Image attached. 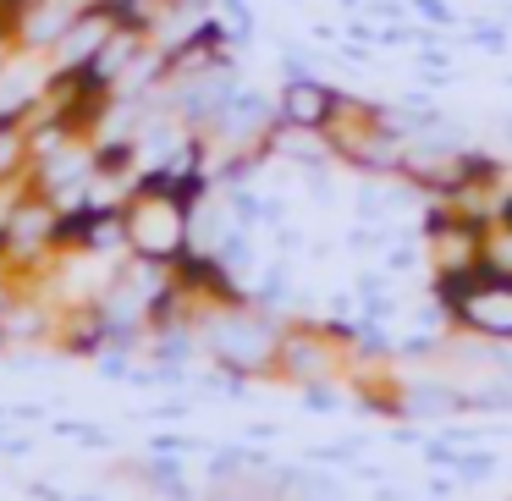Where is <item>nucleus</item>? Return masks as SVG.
Returning <instances> with one entry per match:
<instances>
[{"instance_id": "3", "label": "nucleus", "mask_w": 512, "mask_h": 501, "mask_svg": "<svg viewBox=\"0 0 512 501\" xmlns=\"http://www.w3.org/2000/svg\"><path fill=\"white\" fill-rule=\"evenodd\" d=\"M276 122H281L276 100H265V94H254V89H237L232 100H226V111L215 116L210 133L221 138V144H237V149H265V138Z\"/></svg>"}, {"instance_id": "11", "label": "nucleus", "mask_w": 512, "mask_h": 501, "mask_svg": "<svg viewBox=\"0 0 512 501\" xmlns=\"http://www.w3.org/2000/svg\"><path fill=\"white\" fill-rule=\"evenodd\" d=\"M479 265H485L490 276L512 281V226H501V232L490 237V243H485V254H479Z\"/></svg>"}, {"instance_id": "16", "label": "nucleus", "mask_w": 512, "mask_h": 501, "mask_svg": "<svg viewBox=\"0 0 512 501\" xmlns=\"http://www.w3.org/2000/svg\"><path fill=\"white\" fill-rule=\"evenodd\" d=\"M12 39H17V34H6V28H0V72L12 67V61H6V56H12Z\"/></svg>"}, {"instance_id": "5", "label": "nucleus", "mask_w": 512, "mask_h": 501, "mask_svg": "<svg viewBox=\"0 0 512 501\" xmlns=\"http://www.w3.org/2000/svg\"><path fill=\"white\" fill-rule=\"evenodd\" d=\"M210 336H215V353L237 369H259L270 358V347H276L270 325L254 320V314H221V320L210 325Z\"/></svg>"}, {"instance_id": "4", "label": "nucleus", "mask_w": 512, "mask_h": 501, "mask_svg": "<svg viewBox=\"0 0 512 501\" xmlns=\"http://www.w3.org/2000/svg\"><path fill=\"white\" fill-rule=\"evenodd\" d=\"M116 28H122V23H116V6H111V0H94L89 12H83L78 23L61 34V45H56V72H83L94 56H100V45L116 34Z\"/></svg>"}, {"instance_id": "14", "label": "nucleus", "mask_w": 512, "mask_h": 501, "mask_svg": "<svg viewBox=\"0 0 512 501\" xmlns=\"http://www.w3.org/2000/svg\"><path fill=\"white\" fill-rule=\"evenodd\" d=\"M474 45H485V50H507V28H474Z\"/></svg>"}, {"instance_id": "9", "label": "nucleus", "mask_w": 512, "mask_h": 501, "mask_svg": "<svg viewBox=\"0 0 512 501\" xmlns=\"http://www.w3.org/2000/svg\"><path fill=\"white\" fill-rule=\"evenodd\" d=\"M39 89H50V83H39L34 72H23V67L0 72V127H23L28 105H39Z\"/></svg>"}, {"instance_id": "10", "label": "nucleus", "mask_w": 512, "mask_h": 501, "mask_svg": "<svg viewBox=\"0 0 512 501\" xmlns=\"http://www.w3.org/2000/svg\"><path fill=\"white\" fill-rule=\"evenodd\" d=\"M457 391L452 386H435V380H424V386L408 391V413H457Z\"/></svg>"}, {"instance_id": "15", "label": "nucleus", "mask_w": 512, "mask_h": 501, "mask_svg": "<svg viewBox=\"0 0 512 501\" xmlns=\"http://www.w3.org/2000/svg\"><path fill=\"white\" fill-rule=\"evenodd\" d=\"M6 325H17V331H23V336H34V331H39V325H45V320H39L34 309H23V314L12 309V314H6Z\"/></svg>"}, {"instance_id": "13", "label": "nucleus", "mask_w": 512, "mask_h": 501, "mask_svg": "<svg viewBox=\"0 0 512 501\" xmlns=\"http://www.w3.org/2000/svg\"><path fill=\"white\" fill-rule=\"evenodd\" d=\"M358 215H364V221H380V215H386V199H380L375 188H364L358 193Z\"/></svg>"}, {"instance_id": "1", "label": "nucleus", "mask_w": 512, "mask_h": 501, "mask_svg": "<svg viewBox=\"0 0 512 501\" xmlns=\"http://www.w3.org/2000/svg\"><path fill=\"white\" fill-rule=\"evenodd\" d=\"M188 215H193V210L177 199V193H166V188H138V199L127 204V243H133V254L160 259V265L182 259V254H188V243H193Z\"/></svg>"}, {"instance_id": "6", "label": "nucleus", "mask_w": 512, "mask_h": 501, "mask_svg": "<svg viewBox=\"0 0 512 501\" xmlns=\"http://www.w3.org/2000/svg\"><path fill=\"white\" fill-rule=\"evenodd\" d=\"M89 6L94 0H34L28 17H23V28H17V45L23 50H56L61 34H67Z\"/></svg>"}, {"instance_id": "8", "label": "nucleus", "mask_w": 512, "mask_h": 501, "mask_svg": "<svg viewBox=\"0 0 512 501\" xmlns=\"http://www.w3.org/2000/svg\"><path fill=\"white\" fill-rule=\"evenodd\" d=\"M457 314H463L468 325H479V331H490V336H512V281L485 276L463 303H457Z\"/></svg>"}, {"instance_id": "7", "label": "nucleus", "mask_w": 512, "mask_h": 501, "mask_svg": "<svg viewBox=\"0 0 512 501\" xmlns=\"http://www.w3.org/2000/svg\"><path fill=\"white\" fill-rule=\"evenodd\" d=\"M144 39H149V34H138V28H116V34L100 45V56L83 67V83H94V89H111V94H116V89L127 83V72L144 61Z\"/></svg>"}, {"instance_id": "17", "label": "nucleus", "mask_w": 512, "mask_h": 501, "mask_svg": "<svg viewBox=\"0 0 512 501\" xmlns=\"http://www.w3.org/2000/svg\"><path fill=\"white\" fill-rule=\"evenodd\" d=\"M501 144L512 149V116H501Z\"/></svg>"}, {"instance_id": "18", "label": "nucleus", "mask_w": 512, "mask_h": 501, "mask_svg": "<svg viewBox=\"0 0 512 501\" xmlns=\"http://www.w3.org/2000/svg\"><path fill=\"white\" fill-rule=\"evenodd\" d=\"M496 364H501V369H507V375H512V353H501V358H496Z\"/></svg>"}, {"instance_id": "2", "label": "nucleus", "mask_w": 512, "mask_h": 501, "mask_svg": "<svg viewBox=\"0 0 512 501\" xmlns=\"http://www.w3.org/2000/svg\"><path fill=\"white\" fill-rule=\"evenodd\" d=\"M276 111H281V122H287V127L331 133V127H336V116H342V94H336L331 83H320L314 72H287Z\"/></svg>"}, {"instance_id": "12", "label": "nucleus", "mask_w": 512, "mask_h": 501, "mask_svg": "<svg viewBox=\"0 0 512 501\" xmlns=\"http://www.w3.org/2000/svg\"><path fill=\"white\" fill-rule=\"evenodd\" d=\"M413 12L424 17V23H435V28H452L457 17H452V6L446 0H413Z\"/></svg>"}]
</instances>
